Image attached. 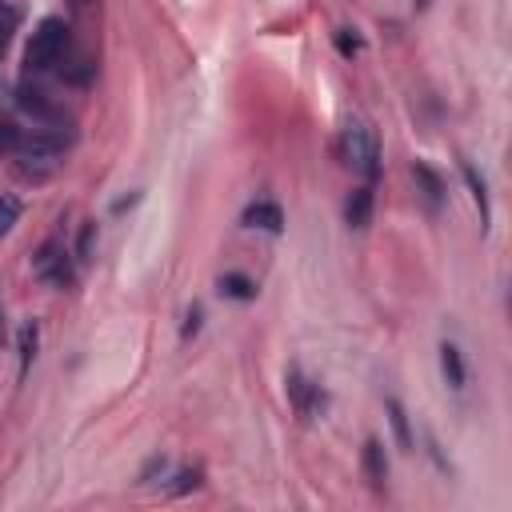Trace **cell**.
<instances>
[{"label": "cell", "mask_w": 512, "mask_h": 512, "mask_svg": "<svg viewBox=\"0 0 512 512\" xmlns=\"http://www.w3.org/2000/svg\"><path fill=\"white\" fill-rule=\"evenodd\" d=\"M440 376H444V384L448 388H464V380H468V368H464V356H460V348L452 344V340H444L440 344Z\"/></svg>", "instance_id": "8fae6325"}, {"label": "cell", "mask_w": 512, "mask_h": 512, "mask_svg": "<svg viewBox=\"0 0 512 512\" xmlns=\"http://www.w3.org/2000/svg\"><path fill=\"white\" fill-rule=\"evenodd\" d=\"M36 348H40V324L36 320H24L20 332H16V356H20V376L28 372V364L36 360Z\"/></svg>", "instance_id": "4fadbf2b"}, {"label": "cell", "mask_w": 512, "mask_h": 512, "mask_svg": "<svg viewBox=\"0 0 512 512\" xmlns=\"http://www.w3.org/2000/svg\"><path fill=\"white\" fill-rule=\"evenodd\" d=\"M360 464H364L368 484H372L376 492H384V484H388V456H384V444H380L376 436L364 440V448H360Z\"/></svg>", "instance_id": "ba28073f"}, {"label": "cell", "mask_w": 512, "mask_h": 512, "mask_svg": "<svg viewBox=\"0 0 512 512\" xmlns=\"http://www.w3.org/2000/svg\"><path fill=\"white\" fill-rule=\"evenodd\" d=\"M284 392H288V404H292V412H296L300 424H312V420L324 412V392H320V384L308 380L296 364L284 372Z\"/></svg>", "instance_id": "5b68a950"}, {"label": "cell", "mask_w": 512, "mask_h": 512, "mask_svg": "<svg viewBox=\"0 0 512 512\" xmlns=\"http://www.w3.org/2000/svg\"><path fill=\"white\" fill-rule=\"evenodd\" d=\"M336 152H340V160L352 168V172H360L364 176V184H372L376 176H380V140H376V128L364 120V116H348L344 120V128H340V136H336Z\"/></svg>", "instance_id": "7a4b0ae2"}, {"label": "cell", "mask_w": 512, "mask_h": 512, "mask_svg": "<svg viewBox=\"0 0 512 512\" xmlns=\"http://www.w3.org/2000/svg\"><path fill=\"white\" fill-rule=\"evenodd\" d=\"M192 488H200V468H180V472L172 476V484H168V496H184V492H192Z\"/></svg>", "instance_id": "2e32d148"}, {"label": "cell", "mask_w": 512, "mask_h": 512, "mask_svg": "<svg viewBox=\"0 0 512 512\" xmlns=\"http://www.w3.org/2000/svg\"><path fill=\"white\" fill-rule=\"evenodd\" d=\"M240 220H244V228H260V232H272V236L284 228V212L272 200H252Z\"/></svg>", "instance_id": "30bf717a"}, {"label": "cell", "mask_w": 512, "mask_h": 512, "mask_svg": "<svg viewBox=\"0 0 512 512\" xmlns=\"http://www.w3.org/2000/svg\"><path fill=\"white\" fill-rule=\"evenodd\" d=\"M136 200H140V192H132V196H124V200H116V204H112V212H124V208H132Z\"/></svg>", "instance_id": "603a6c76"}, {"label": "cell", "mask_w": 512, "mask_h": 512, "mask_svg": "<svg viewBox=\"0 0 512 512\" xmlns=\"http://www.w3.org/2000/svg\"><path fill=\"white\" fill-rule=\"evenodd\" d=\"M412 180H416V192H420L424 208L428 212H440V204H444V180H440V172L428 168L424 160H412Z\"/></svg>", "instance_id": "8992f818"}, {"label": "cell", "mask_w": 512, "mask_h": 512, "mask_svg": "<svg viewBox=\"0 0 512 512\" xmlns=\"http://www.w3.org/2000/svg\"><path fill=\"white\" fill-rule=\"evenodd\" d=\"M68 48H72L68 24H64L60 16H44V20L32 28V40H28V48H24V72H28V76H44V72L60 68L64 56H68Z\"/></svg>", "instance_id": "3957f363"}, {"label": "cell", "mask_w": 512, "mask_h": 512, "mask_svg": "<svg viewBox=\"0 0 512 512\" xmlns=\"http://www.w3.org/2000/svg\"><path fill=\"white\" fill-rule=\"evenodd\" d=\"M332 40H336V52H340L344 60L360 56V48H364V40H360V36H356L352 28H336V36H332Z\"/></svg>", "instance_id": "9a60e30c"}, {"label": "cell", "mask_w": 512, "mask_h": 512, "mask_svg": "<svg viewBox=\"0 0 512 512\" xmlns=\"http://www.w3.org/2000/svg\"><path fill=\"white\" fill-rule=\"evenodd\" d=\"M200 320H204V308H200V304H192V308H188V316H184L180 336H184V340H188V336H196V332H200Z\"/></svg>", "instance_id": "44dd1931"}, {"label": "cell", "mask_w": 512, "mask_h": 512, "mask_svg": "<svg viewBox=\"0 0 512 512\" xmlns=\"http://www.w3.org/2000/svg\"><path fill=\"white\" fill-rule=\"evenodd\" d=\"M384 412H388V424H392V436H396V444H400L404 452H412V424H408V412H404V404H400L396 396H388V400H384Z\"/></svg>", "instance_id": "5bb4252c"}, {"label": "cell", "mask_w": 512, "mask_h": 512, "mask_svg": "<svg viewBox=\"0 0 512 512\" xmlns=\"http://www.w3.org/2000/svg\"><path fill=\"white\" fill-rule=\"evenodd\" d=\"M16 24H20V16H16V8H8V4H0V60H4V52H8V44H12V32H16Z\"/></svg>", "instance_id": "ac0fdd59"}, {"label": "cell", "mask_w": 512, "mask_h": 512, "mask_svg": "<svg viewBox=\"0 0 512 512\" xmlns=\"http://www.w3.org/2000/svg\"><path fill=\"white\" fill-rule=\"evenodd\" d=\"M460 176H464V184H468V192H472V204H476V212H480V228L488 232V224H492V196H488V180L476 172V164H468V160H460Z\"/></svg>", "instance_id": "52a82bcc"}, {"label": "cell", "mask_w": 512, "mask_h": 512, "mask_svg": "<svg viewBox=\"0 0 512 512\" xmlns=\"http://www.w3.org/2000/svg\"><path fill=\"white\" fill-rule=\"evenodd\" d=\"M164 468H168V460H164V456H152V460H148V464H144V472H140V484H148V480H152V476H156V472H160V476H164Z\"/></svg>", "instance_id": "7402d4cb"}, {"label": "cell", "mask_w": 512, "mask_h": 512, "mask_svg": "<svg viewBox=\"0 0 512 512\" xmlns=\"http://www.w3.org/2000/svg\"><path fill=\"white\" fill-rule=\"evenodd\" d=\"M8 340V320H4V300H0V344Z\"/></svg>", "instance_id": "cb8c5ba5"}, {"label": "cell", "mask_w": 512, "mask_h": 512, "mask_svg": "<svg viewBox=\"0 0 512 512\" xmlns=\"http://www.w3.org/2000/svg\"><path fill=\"white\" fill-rule=\"evenodd\" d=\"M72 140H76V132L60 120V124H40L36 132H28V136H20V144H16V172L20 176H28V180H44L48 172H56L60 168V160H64V152L72 148Z\"/></svg>", "instance_id": "6da1fadb"}, {"label": "cell", "mask_w": 512, "mask_h": 512, "mask_svg": "<svg viewBox=\"0 0 512 512\" xmlns=\"http://www.w3.org/2000/svg\"><path fill=\"white\" fill-rule=\"evenodd\" d=\"M92 244H96V224L88 220V224L80 228V236H76V260H80V264L92 260Z\"/></svg>", "instance_id": "d6986e66"}, {"label": "cell", "mask_w": 512, "mask_h": 512, "mask_svg": "<svg viewBox=\"0 0 512 512\" xmlns=\"http://www.w3.org/2000/svg\"><path fill=\"white\" fill-rule=\"evenodd\" d=\"M20 144V128L12 120H0V156H12Z\"/></svg>", "instance_id": "ffe728a7"}, {"label": "cell", "mask_w": 512, "mask_h": 512, "mask_svg": "<svg viewBox=\"0 0 512 512\" xmlns=\"http://www.w3.org/2000/svg\"><path fill=\"white\" fill-rule=\"evenodd\" d=\"M16 220H20V200L16 196H0V236H8L12 228H16Z\"/></svg>", "instance_id": "e0dca14e"}, {"label": "cell", "mask_w": 512, "mask_h": 512, "mask_svg": "<svg viewBox=\"0 0 512 512\" xmlns=\"http://www.w3.org/2000/svg\"><path fill=\"white\" fill-rule=\"evenodd\" d=\"M344 224L348 228H368L372 224V184H356L344 200Z\"/></svg>", "instance_id": "9c48e42d"}, {"label": "cell", "mask_w": 512, "mask_h": 512, "mask_svg": "<svg viewBox=\"0 0 512 512\" xmlns=\"http://www.w3.org/2000/svg\"><path fill=\"white\" fill-rule=\"evenodd\" d=\"M76 4H84V0H76Z\"/></svg>", "instance_id": "d4e9b609"}, {"label": "cell", "mask_w": 512, "mask_h": 512, "mask_svg": "<svg viewBox=\"0 0 512 512\" xmlns=\"http://www.w3.org/2000/svg\"><path fill=\"white\" fill-rule=\"evenodd\" d=\"M216 292L228 296V300H256V280L244 276V272H224L216 280Z\"/></svg>", "instance_id": "7c38bea8"}, {"label": "cell", "mask_w": 512, "mask_h": 512, "mask_svg": "<svg viewBox=\"0 0 512 512\" xmlns=\"http://www.w3.org/2000/svg\"><path fill=\"white\" fill-rule=\"evenodd\" d=\"M32 276L44 280V284L56 288V292H64V288L76 284V260H72V252L64 248V240L48 236V240L32 252Z\"/></svg>", "instance_id": "277c9868"}]
</instances>
